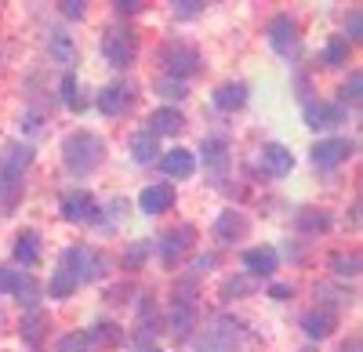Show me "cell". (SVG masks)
<instances>
[{"label":"cell","mask_w":363,"mask_h":352,"mask_svg":"<svg viewBox=\"0 0 363 352\" xmlns=\"http://www.w3.org/2000/svg\"><path fill=\"white\" fill-rule=\"evenodd\" d=\"M251 287V280H244V276H236V280H225V295H244V290Z\"/></svg>","instance_id":"obj_42"},{"label":"cell","mask_w":363,"mask_h":352,"mask_svg":"<svg viewBox=\"0 0 363 352\" xmlns=\"http://www.w3.org/2000/svg\"><path fill=\"white\" fill-rule=\"evenodd\" d=\"M338 327V316H335V309H309L306 316H301V331H306L309 338H327L330 331Z\"/></svg>","instance_id":"obj_20"},{"label":"cell","mask_w":363,"mask_h":352,"mask_svg":"<svg viewBox=\"0 0 363 352\" xmlns=\"http://www.w3.org/2000/svg\"><path fill=\"white\" fill-rule=\"evenodd\" d=\"M211 102H215V109H222V113L244 109V106H247V84H244V80H225V84L215 87Z\"/></svg>","instance_id":"obj_18"},{"label":"cell","mask_w":363,"mask_h":352,"mask_svg":"<svg viewBox=\"0 0 363 352\" xmlns=\"http://www.w3.org/2000/svg\"><path fill=\"white\" fill-rule=\"evenodd\" d=\"M211 269H215V254H196L193 258V273L200 276V273H211Z\"/></svg>","instance_id":"obj_41"},{"label":"cell","mask_w":363,"mask_h":352,"mask_svg":"<svg viewBox=\"0 0 363 352\" xmlns=\"http://www.w3.org/2000/svg\"><path fill=\"white\" fill-rule=\"evenodd\" d=\"M160 66H167V76H174V80H186L189 73H196L200 69V51L196 47H189V44H164V51H160Z\"/></svg>","instance_id":"obj_7"},{"label":"cell","mask_w":363,"mask_h":352,"mask_svg":"<svg viewBox=\"0 0 363 352\" xmlns=\"http://www.w3.org/2000/svg\"><path fill=\"white\" fill-rule=\"evenodd\" d=\"M106 160V142L95 135V131H73L66 142H62V164L69 174L84 178V174L99 171Z\"/></svg>","instance_id":"obj_2"},{"label":"cell","mask_w":363,"mask_h":352,"mask_svg":"<svg viewBox=\"0 0 363 352\" xmlns=\"http://www.w3.org/2000/svg\"><path fill=\"white\" fill-rule=\"evenodd\" d=\"M193 237H196V229H193V225H178V229H171V232H167L164 244H160V254H164L167 266H174V261L182 258V251H186V247L193 244Z\"/></svg>","instance_id":"obj_21"},{"label":"cell","mask_w":363,"mask_h":352,"mask_svg":"<svg viewBox=\"0 0 363 352\" xmlns=\"http://www.w3.org/2000/svg\"><path fill=\"white\" fill-rule=\"evenodd\" d=\"M120 15H138L142 8H145V0H116V4H113Z\"/></svg>","instance_id":"obj_40"},{"label":"cell","mask_w":363,"mask_h":352,"mask_svg":"<svg viewBox=\"0 0 363 352\" xmlns=\"http://www.w3.org/2000/svg\"><path fill=\"white\" fill-rule=\"evenodd\" d=\"M84 0H62V4H58V11H62L66 18H84Z\"/></svg>","instance_id":"obj_39"},{"label":"cell","mask_w":363,"mask_h":352,"mask_svg":"<svg viewBox=\"0 0 363 352\" xmlns=\"http://www.w3.org/2000/svg\"><path fill=\"white\" fill-rule=\"evenodd\" d=\"M265 33H269V44H272V51H277V55H284V58L298 55V22H294L291 15L269 18Z\"/></svg>","instance_id":"obj_8"},{"label":"cell","mask_w":363,"mask_h":352,"mask_svg":"<svg viewBox=\"0 0 363 352\" xmlns=\"http://www.w3.org/2000/svg\"><path fill=\"white\" fill-rule=\"evenodd\" d=\"M171 203H174V186L171 182H153V186H145L138 193V208L145 215H164V211H171Z\"/></svg>","instance_id":"obj_14"},{"label":"cell","mask_w":363,"mask_h":352,"mask_svg":"<svg viewBox=\"0 0 363 352\" xmlns=\"http://www.w3.org/2000/svg\"><path fill=\"white\" fill-rule=\"evenodd\" d=\"M145 254H149V247H145V244H131V247H128V254H124V266H128V269H138V261H142Z\"/></svg>","instance_id":"obj_38"},{"label":"cell","mask_w":363,"mask_h":352,"mask_svg":"<svg viewBox=\"0 0 363 352\" xmlns=\"http://www.w3.org/2000/svg\"><path fill=\"white\" fill-rule=\"evenodd\" d=\"M157 95H160V98H167V102H182V98L189 95V87H186V80L160 76V80H157Z\"/></svg>","instance_id":"obj_31"},{"label":"cell","mask_w":363,"mask_h":352,"mask_svg":"<svg viewBox=\"0 0 363 352\" xmlns=\"http://www.w3.org/2000/svg\"><path fill=\"white\" fill-rule=\"evenodd\" d=\"M277 266H280L277 247H247L244 251V269L251 276H272V273H277Z\"/></svg>","instance_id":"obj_19"},{"label":"cell","mask_w":363,"mask_h":352,"mask_svg":"<svg viewBox=\"0 0 363 352\" xmlns=\"http://www.w3.org/2000/svg\"><path fill=\"white\" fill-rule=\"evenodd\" d=\"M359 29H363V15H359V11H352V15H349V37H345L349 44H352V40H359Z\"/></svg>","instance_id":"obj_43"},{"label":"cell","mask_w":363,"mask_h":352,"mask_svg":"<svg viewBox=\"0 0 363 352\" xmlns=\"http://www.w3.org/2000/svg\"><path fill=\"white\" fill-rule=\"evenodd\" d=\"M87 338H91V341H109V345H113V341H120V331H113V324H99L95 331H87Z\"/></svg>","instance_id":"obj_36"},{"label":"cell","mask_w":363,"mask_h":352,"mask_svg":"<svg viewBox=\"0 0 363 352\" xmlns=\"http://www.w3.org/2000/svg\"><path fill=\"white\" fill-rule=\"evenodd\" d=\"M62 269H69L73 276H77V283H91V280H102L106 276V269H109V261H106V254L99 251V247H87V244H77V247H69L66 254H62Z\"/></svg>","instance_id":"obj_3"},{"label":"cell","mask_w":363,"mask_h":352,"mask_svg":"<svg viewBox=\"0 0 363 352\" xmlns=\"http://www.w3.org/2000/svg\"><path fill=\"white\" fill-rule=\"evenodd\" d=\"M62 218L73 222V225L99 222V200L91 193H66L62 196Z\"/></svg>","instance_id":"obj_11"},{"label":"cell","mask_w":363,"mask_h":352,"mask_svg":"<svg viewBox=\"0 0 363 352\" xmlns=\"http://www.w3.org/2000/svg\"><path fill=\"white\" fill-rule=\"evenodd\" d=\"M128 149L135 157V164H153L157 153H160V145H157V135H149V131H135L128 138Z\"/></svg>","instance_id":"obj_25"},{"label":"cell","mask_w":363,"mask_h":352,"mask_svg":"<svg viewBox=\"0 0 363 352\" xmlns=\"http://www.w3.org/2000/svg\"><path fill=\"white\" fill-rule=\"evenodd\" d=\"M349 40L345 37H330L327 40V47H323V62L327 66H342V62H349Z\"/></svg>","instance_id":"obj_30"},{"label":"cell","mask_w":363,"mask_h":352,"mask_svg":"<svg viewBox=\"0 0 363 352\" xmlns=\"http://www.w3.org/2000/svg\"><path fill=\"white\" fill-rule=\"evenodd\" d=\"M77 287H80V283H77V276H73L69 269H55V276H51V283H48V295H51V298H69Z\"/></svg>","instance_id":"obj_28"},{"label":"cell","mask_w":363,"mask_h":352,"mask_svg":"<svg viewBox=\"0 0 363 352\" xmlns=\"http://www.w3.org/2000/svg\"><path fill=\"white\" fill-rule=\"evenodd\" d=\"M18 334H22V341H29V345H37V341H44L48 338V316L40 312V309H33L26 319H22V327H18Z\"/></svg>","instance_id":"obj_26"},{"label":"cell","mask_w":363,"mask_h":352,"mask_svg":"<svg viewBox=\"0 0 363 352\" xmlns=\"http://www.w3.org/2000/svg\"><path fill=\"white\" fill-rule=\"evenodd\" d=\"M225 149H229V142H225V138H207V142L200 145L203 164H222V160H225Z\"/></svg>","instance_id":"obj_34"},{"label":"cell","mask_w":363,"mask_h":352,"mask_svg":"<svg viewBox=\"0 0 363 352\" xmlns=\"http://www.w3.org/2000/svg\"><path fill=\"white\" fill-rule=\"evenodd\" d=\"M87 345H91L87 331H69V334H62V338H58L55 352H87Z\"/></svg>","instance_id":"obj_33"},{"label":"cell","mask_w":363,"mask_h":352,"mask_svg":"<svg viewBox=\"0 0 363 352\" xmlns=\"http://www.w3.org/2000/svg\"><path fill=\"white\" fill-rule=\"evenodd\" d=\"M186 127V116H182L174 106H164L157 113H149V135H178Z\"/></svg>","instance_id":"obj_23"},{"label":"cell","mask_w":363,"mask_h":352,"mask_svg":"<svg viewBox=\"0 0 363 352\" xmlns=\"http://www.w3.org/2000/svg\"><path fill=\"white\" fill-rule=\"evenodd\" d=\"M142 352H157V348H142Z\"/></svg>","instance_id":"obj_46"},{"label":"cell","mask_w":363,"mask_h":352,"mask_svg":"<svg viewBox=\"0 0 363 352\" xmlns=\"http://www.w3.org/2000/svg\"><path fill=\"white\" fill-rule=\"evenodd\" d=\"M48 47H51V58H58V66H73V62H77V47H73V40H69V37L55 33Z\"/></svg>","instance_id":"obj_29"},{"label":"cell","mask_w":363,"mask_h":352,"mask_svg":"<svg viewBox=\"0 0 363 352\" xmlns=\"http://www.w3.org/2000/svg\"><path fill=\"white\" fill-rule=\"evenodd\" d=\"M135 51H138V44H135V33H131L128 25H113V29H106V37H102V55H106V62H109V66L128 69V66L135 62Z\"/></svg>","instance_id":"obj_4"},{"label":"cell","mask_w":363,"mask_h":352,"mask_svg":"<svg viewBox=\"0 0 363 352\" xmlns=\"http://www.w3.org/2000/svg\"><path fill=\"white\" fill-rule=\"evenodd\" d=\"M345 120V106L335 102H306V124L313 131H330Z\"/></svg>","instance_id":"obj_12"},{"label":"cell","mask_w":363,"mask_h":352,"mask_svg":"<svg viewBox=\"0 0 363 352\" xmlns=\"http://www.w3.org/2000/svg\"><path fill=\"white\" fill-rule=\"evenodd\" d=\"M349 157H352V142L349 138H323V142L313 145V164L316 167H338Z\"/></svg>","instance_id":"obj_13"},{"label":"cell","mask_w":363,"mask_h":352,"mask_svg":"<svg viewBox=\"0 0 363 352\" xmlns=\"http://www.w3.org/2000/svg\"><path fill=\"white\" fill-rule=\"evenodd\" d=\"M135 102V87L128 80H113L106 84L102 91H99V109L106 116H120V113H128V106Z\"/></svg>","instance_id":"obj_10"},{"label":"cell","mask_w":363,"mask_h":352,"mask_svg":"<svg viewBox=\"0 0 363 352\" xmlns=\"http://www.w3.org/2000/svg\"><path fill=\"white\" fill-rule=\"evenodd\" d=\"M193 324H196V302H193V283H186L174 295V302H171V316H167V331H171V338H189L193 334Z\"/></svg>","instance_id":"obj_5"},{"label":"cell","mask_w":363,"mask_h":352,"mask_svg":"<svg viewBox=\"0 0 363 352\" xmlns=\"http://www.w3.org/2000/svg\"><path fill=\"white\" fill-rule=\"evenodd\" d=\"M359 87H363V76L359 73H352L349 80H345V87H342V102H359Z\"/></svg>","instance_id":"obj_35"},{"label":"cell","mask_w":363,"mask_h":352,"mask_svg":"<svg viewBox=\"0 0 363 352\" xmlns=\"http://www.w3.org/2000/svg\"><path fill=\"white\" fill-rule=\"evenodd\" d=\"M58 98H62V106H66L69 113H84V109H87V91L80 87V80H77V73H73V69L62 76V87H58Z\"/></svg>","instance_id":"obj_24"},{"label":"cell","mask_w":363,"mask_h":352,"mask_svg":"<svg viewBox=\"0 0 363 352\" xmlns=\"http://www.w3.org/2000/svg\"><path fill=\"white\" fill-rule=\"evenodd\" d=\"M236 334H240V324L222 316V319H215V327H207L203 331V338L196 341V352H233V345H236Z\"/></svg>","instance_id":"obj_9"},{"label":"cell","mask_w":363,"mask_h":352,"mask_svg":"<svg viewBox=\"0 0 363 352\" xmlns=\"http://www.w3.org/2000/svg\"><path fill=\"white\" fill-rule=\"evenodd\" d=\"M269 298L287 302V298H291V287H287V283H272V287H269Z\"/></svg>","instance_id":"obj_44"},{"label":"cell","mask_w":363,"mask_h":352,"mask_svg":"<svg viewBox=\"0 0 363 352\" xmlns=\"http://www.w3.org/2000/svg\"><path fill=\"white\" fill-rule=\"evenodd\" d=\"M37 149L33 142H11L0 153V215H11L22 200V178L33 167Z\"/></svg>","instance_id":"obj_1"},{"label":"cell","mask_w":363,"mask_h":352,"mask_svg":"<svg viewBox=\"0 0 363 352\" xmlns=\"http://www.w3.org/2000/svg\"><path fill=\"white\" fill-rule=\"evenodd\" d=\"M330 269H335V276H342V280L359 276V254H356V251H338V254H330Z\"/></svg>","instance_id":"obj_27"},{"label":"cell","mask_w":363,"mask_h":352,"mask_svg":"<svg viewBox=\"0 0 363 352\" xmlns=\"http://www.w3.org/2000/svg\"><path fill=\"white\" fill-rule=\"evenodd\" d=\"M0 295H15L22 305L33 309L37 298H40V287L33 280V273L26 269H11V266H0Z\"/></svg>","instance_id":"obj_6"},{"label":"cell","mask_w":363,"mask_h":352,"mask_svg":"<svg viewBox=\"0 0 363 352\" xmlns=\"http://www.w3.org/2000/svg\"><path fill=\"white\" fill-rule=\"evenodd\" d=\"M247 229H251V222L240 215V211H222L218 222H215V240H218L222 247H233L236 240L247 237Z\"/></svg>","instance_id":"obj_15"},{"label":"cell","mask_w":363,"mask_h":352,"mask_svg":"<svg viewBox=\"0 0 363 352\" xmlns=\"http://www.w3.org/2000/svg\"><path fill=\"white\" fill-rule=\"evenodd\" d=\"M157 160H160V171L167 178H193V171H196V157L189 149H182V145H174V149H167Z\"/></svg>","instance_id":"obj_17"},{"label":"cell","mask_w":363,"mask_h":352,"mask_svg":"<svg viewBox=\"0 0 363 352\" xmlns=\"http://www.w3.org/2000/svg\"><path fill=\"white\" fill-rule=\"evenodd\" d=\"M15 261L22 269H33L37 261H40V237L33 229H22L18 237H15Z\"/></svg>","instance_id":"obj_22"},{"label":"cell","mask_w":363,"mask_h":352,"mask_svg":"<svg viewBox=\"0 0 363 352\" xmlns=\"http://www.w3.org/2000/svg\"><path fill=\"white\" fill-rule=\"evenodd\" d=\"M171 8H174L178 18H193V15H200L203 4H200V0H178V4H171Z\"/></svg>","instance_id":"obj_37"},{"label":"cell","mask_w":363,"mask_h":352,"mask_svg":"<svg viewBox=\"0 0 363 352\" xmlns=\"http://www.w3.org/2000/svg\"><path fill=\"white\" fill-rule=\"evenodd\" d=\"M258 160H262V167L272 174V178H284V174H291V167H294V153L287 149L284 142H265Z\"/></svg>","instance_id":"obj_16"},{"label":"cell","mask_w":363,"mask_h":352,"mask_svg":"<svg viewBox=\"0 0 363 352\" xmlns=\"http://www.w3.org/2000/svg\"><path fill=\"white\" fill-rule=\"evenodd\" d=\"M330 225V215L327 211H316V208H306V211H298V229H306V232H320Z\"/></svg>","instance_id":"obj_32"},{"label":"cell","mask_w":363,"mask_h":352,"mask_svg":"<svg viewBox=\"0 0 363 352\" xmlns=\"http://www.w3.org/2000/svg\"><path fill=\"white\" fill-rule=\"evenodd\" d=\"M338 352H359V338H352V341H345Z\"/></svg>","instance_id":"obj_45"}]
</instances>
